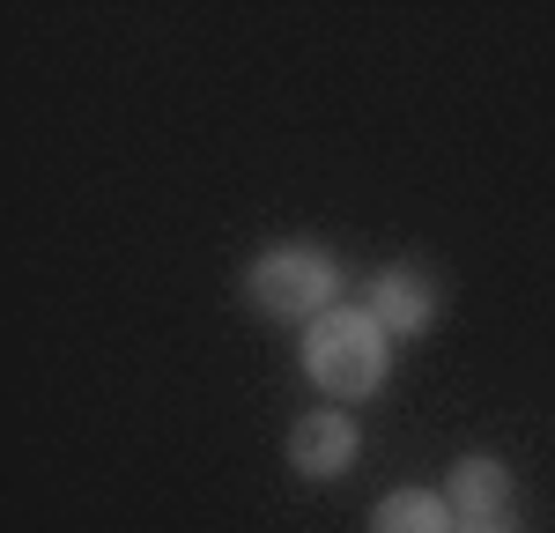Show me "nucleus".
Returning <instances> with one entry per match:
<instances>
[{
	"mask_svg": "<svg viewBox=\"0 0 555 533\" xmlns=\"http://www.w3.org/2000/svg\"><path fill=\"white\" fill-rule=\"evenodd\" d=\"M304 378L326 393V407H356V400H378L392 378V334L363 304H334L326 318H311L297 341Z\"/></svg>",
	"mask_w": 555,
	"mask_h": 533,
	"instance_id": "f257e3e1",
	"label": "nucleus"
},
{
	"mask_svg": "<svg viewBox=\"0 0 555 533\" xmlns=\"http://www.w3.org/2000/svg\"><path fill=\"white\" fill-rule=\"evenodd\" d=\"M452 533H526V519L518 511H489V519H460Z\"/></svg>",
	"mask_w": 555,
	"mask_h": 533,
	"instance_id": "0eeeda50",
	"label": "nucleus"
},
{
	"mask_svg": "<svg viewBox=\"0 0 555 533\" xmlns=\"http://www.w3.org/2000/svg\"><path fill=\"white\" fill-rule=\"evenodd\" d=\"M363 311L378 318L392 341H415V334L437 326V282H429L415 260L378 266V274H371V289H363Z\"/></svg>",
	"mask_w": 555,
	"mask_h": 533,
	"instance_id": "20e7f679",
	"label": "nucleus"
},
{
	"mask_svg": "<svg viewBox=\"0 0 555 533\" xmlns=\"http://www.w3.org/2000/svg\"><path fill=\"white\" fill-rule=\"evenodd\" d=\"M341 289H348V266L311 237H282V245L253 252V266H245V304L259 318H282V326L326 318L341 304Z\"/></svg>",
	"mask_w": 555,
	"mask_h": 533,
	"instance_id": "f03ea898",
	"label": "nucleus"
},
{
	"mask_svg": "<svg viewBox=\"0 0 555 533\" xmlns=\"http://www.w3.org/2000/svg\"><path fill=\"white\" fill-rule=\"evenodd\" d=\"M282 459H289V474H297V482H341L348 467L363 459V430H356V415H348V407H311V415L289 422Z\"/></svg>",
	"mask_w": 555,
	"mask_h": 533,
	"instance_id": "7ed1b4c3",
	"label": "nucleus"
},
{
	"mask_svg": "<svg viewBox=\"0 0 555 533\" xmlns=\"http://www.w3.org/2000/svg\"><path fill=\"white\" fill-rule=\"evenodd\" d=\"M460 511L444 504V489H385L371 504V533H452Z\"/></svg>",
	"mask_w": 555,
	"mask_h": 533,
	"instance_id": "423d86ee",
	"label": "nucleus"
},
{
	"mask_svg": "<svg viewBox=\"0 0 555 533\" xmlns=\"http://www.w3.org/2000/svg\"><path fill=\"white\" fill-rule=\"evenodd\" d=\"M512 496H518V474H512V459H496V452H460V459L444 467V504H452L460 519L512 511Z\"/></svg>",
	"mask_w": 555,
	"mask_h": 533,
	"instance_id": "39448f33",
	"label": "nucleus"
}]
</instances>
